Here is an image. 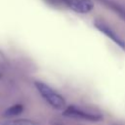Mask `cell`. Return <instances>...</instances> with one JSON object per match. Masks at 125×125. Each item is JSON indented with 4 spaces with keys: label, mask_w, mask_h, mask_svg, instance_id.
Returning <instances> with one entry per match:
<instances>
[{
    "label": "cell",
    "mask_w": 125,
    "mask_h": 125,
    "mask_svg": "<svg viewBox=\"0 0 125 125\" xmlns=\"http://www.w3.org/2000/svg\"><path fill=\"white\" fill-rule=\"evenodd\" d=\"M34 86L37 89L40 96L55 109L61 110L62 108H65V101L63 97L59 94L57 91H55L53 88H51L49 85L42 81H34Z\"/></svg>",
    "instance_id": "obj_1"
},
{
    "label": "cell",
    "mask_w": 125,
    "mask_h": 125,
    "mask_svg": "<svg viewBox=\"0 0 125 125\" xmlns=\"http://www.w3.org/2000/svg\"><path fill=\"white\" fill-rule=\"evenodd\" d=\"M63 115L69 118L81 119L92 122H99L103 119V115L98 112H92L84 108H80L76 105H69L64 108Z\"/></svg>",
    "instance_id": "obj_2"
},
{
    "label": "cell",
    "mask_w": 125,
    "mask_h": 125,
    "mask_svg": "<svg viewBox=\"0 0 125 125\" xmlns=\"http://www.w3.org/2000/svg\"><path fill=\"white\" fill-rule=\"evenodd\" d=\"M60 3L78 14H88L94 8L92 0H58Z\"/></svg>",
    "instance_id": "obj_3"
},
{
    "label": "cell",
    "mask_w": 125,
    "mask_h": 125,
    "mask_svg": "<svg viewBox=\"0 0 125 125\" xmlns=\"http://www.w3.org/2000/svg\"><path fill=\"white\" fill-rule=\"evenodd\" d=\"M0 125H40V123L33 119L27 118H17L3 121Z\"/></svg>",
    "instance_id": "obj_5"
},
{
    "label": "cell",
    "mask_w": 125,
    "mask_h": 125,
    "mask_svg": "<svg viewBox=\"0 0 125 125\" xmlns=\"http://www.w3.org/2000/svg\"><path fill=\"white\" fill-rule=\"evenodd\" d=\"M94 24L96 26L97 29H99L102 33H104L106 37H108L110 40H112L116 45H118L121 49L125 50V40H123L113 29H111L107 24H105L104 22L96 20L94 21Z\"/></svg>",
    "instance_id": "obj_4"
},
{
    "label": "cell",
    "mask_w": 125,
    "mask_h": 125,
    "mask_svg": "<svg viewBox=\"0 0 125 125\" xmlns=\"http://www.w3.org/2000/svg\"><path fill=\"white\" fill-rule=\"evenodd\" d=\"M23 111V105L21 104H16L10 107H8L4 112H3V116L7 117V118H11V117H15L18 116L19 114H21Z\"/></svg>",
    "instance_id": "obj_6"
},
{
    "label": "cell",
    "mask_w": 125,
    "mask_h": 125,
    "mask_svg": "<svg viewBox=\"0 0 125 125\" xmlns=\"http://www.w3.org/2000/svg\"><path fill=\"white\" fill-rule=\"evenodd\" d=\"M111 125H119V124H111Z\"/></svg>",
    "instance_id": "obj_7"
}]
</instances>
